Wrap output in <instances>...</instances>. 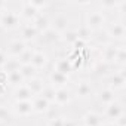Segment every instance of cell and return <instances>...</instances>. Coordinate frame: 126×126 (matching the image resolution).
Returning <instances> with one entry per match:
<instances>
[{
	"label": "cell",
	"mask_w": 126,
	"mask_h": 126,
	"mask_svg": "<svg viewBox=\"0 0 126 126\" xmlns=\"http://www.w3.org/2000/svg\"><path fill=\"white\" fill-rule=\"evenodd\" d=\"M27 47H28V45L24 43L21 39H14V40H11V42L8 43L5 52H6L8 58H18Z\"/></svg>",
	"instance_id": "5bb4252c"
},
{
	"label": "cell",
	"mask_w": 126,
	"mask_h": 126,
	"mask_svg": "<svg viewBox=\"0 0 126 126\" xmlns=\"http://www.w3.org/2000/svg\"><path fill=\"white\" fill-rule=\"evenodd\" d=\"M76 33H77V37H79L80 40H85L86 43L92 42V39H94V31H91L85 24H80V25L76 28Z\"/></svg>",
	"instance_id": "83f0119b"
},
{
	"label": "cell",
	"mask_w": 126,
	"mask_h": 126,
	"mask_svg": "<svg viewBox=\"0 0 126 126\" xmlns=\"http://www.w3.org/2000/svg\"><path fill=\"white\" fill-rule=\"evenodd\" d=\"M19 67H21V64H19V61L16 58H8V61L5 62L2 70L8 74V73H12V71H18Z\"/></svg>",
	"instance_id": "4dcf8cb0"
},
{
	"label": "cell",
	"mask_w": 126,
	"mask_h": 126,
	"mask_svg": "<svg viewBox=\"0 0 126 126\" xmlns=\"http://www.w3.org/2000/svg\"><path fill=\"white\" fill-rule=\"evenodd\" d=\"M80 123L83 126H101L104 123V117L98 111H86L82 116Z\"/></svg>",
	"instance_id": "ac0fdd59"
},
{
	"label": "cell",
	"mask_w": 126,
	"mask_h": 126,
	"mask_svg": "<svg viewBox=\"0 0 126 126\" xmlns=\"http://www.w3.org/2000/svg\"><path fill=\"white\" fill-rule=\"evenodd\" d=\"M64 126H79V123L73 119H64Z\"/></svg>",
	"instance_id": "8d00e7d4"
},
{
	"label": "cell",
	"mask_w": 126,
	"mask_h": 126,
	"mask_svg": "<svg viewBox=\"0 0 126 126\" xmlns=\"http://www.w3.org/2000/svg\"><path fill=\"white\" fill-rule=\"evenodd\" d=\"M6 61H8V55H6L5 49L0 47V70L3 68V65H5V62H6Z\"/></svg>",
	"instance_id": "836d02e7"
},
{
	"label": "cell",
	"mask_w": 126,
	"mask_h": 126,
	"mask_svg": "<svg viewBox=\"0 0 126 126\" xmlns=\"http://www.w3.org/2000/svg\"><path fill=\"white\" fill-rule=\"evenodd\" d=\"M55 91H56V89L47 83V85L43 88V91H42L40 96H42V98H45L46 101H49L50 104H53V99H55Z\"/></svg>",
	"instance_id": "1f68e13d"
},
{
	"label": "cell",
	"mask_w": 126,
	"mask_h": 126,
	"mask_svg": "<svg viewBox=\"0 0 126 126\" xmlns=\"http://www.w3.org/2000/svg\"><path fill=\"white\" fill-rule=\"evenodd\" d=\"M113 65H114L116 68H125V65H126V47H125V43H122V45L119 46Z\"/></svg>",
	"instance_id": "cb8c5ba5"
},
{
	"label": "cell",
	"mask_w": 126,
	"mask_h": 126,
	"mask_svg": "<svg viewBox=\"0 0 126 126\" xmlns=\"http://www.w3.org/2000/svg\"><path fill=\"white\" fill-rule=\"evenodd\" d=\"M102 30H104V33L107 34V37L111 42H114V43H123L125 42V37H126V25H125V21H122V19L111 21Z\"/></svg>",
	"instance_id": "7a4b0ae2"
},
{
	"label": "cell",
	"mask_w": 126,
	"mask_h": 126,
	"mask_svg": "<svg viewBox=\"0 0 126 126\" xmlns=\"http://www.w3.org/2000/svg\"><path fill=\"white\" fill-rule=\"evenodd\" d=\"M25 85H27V88L31 91V94H33L34 96H37V95H40V94H42V91H43V88L47 85V82H46L45 79H42V77L36 76L34 79H31V80H28V82H25Z\"/></svg>",
	"instance_id": "7402d4cb"
},
{
	"label": "cell",
	"mask_w": 126,
	"mask_h": 126,
	"mask_svg": "<svg viewBox=\"0 0 126 126\" xmlns=\"http://www.w3.org/2000/svg\"><path fill=\"white\" fill-rule=\"evenodd\" d=\"M95 95V88L91 79H80L73 91V96L80 101H88Z\"/></svg>",
	"instance_id": "277c9868"
},
{
	"label": "cell",
	"mask_w": 126,
	"mask_h": 126,
	"mask_svg": "<svg viewBox=\"0 0 126 126\" xmlns=\"http://www.w3.org/2000/svg\"><path fill=\"white\" fill-rule=\"evenodd\" d=\"M126 83V74H125V68H116L113 73H110L105 77V86L114 92L122 91L125 88Z\"/></svg>",
	"instance_id": "5b68a950"
},
{
	"label": "cell",
	"mask_w": 126,
	"mask_h": 126,
	"mask_svg": "<svg viewBox=\"0 0 126 126\" xmlns=\"http://www.w3.org/2000/svg\"><path fill=\"white\" fill-rule=\"evenodd\" d=\"M101 126H116V125H114L113 122H104V123H102Z\"/></svg>",
	"instance_id": "ab89813d"
},
{
	"label": "cell",
	"mask_w": 126,
	"mask_h": 126,
	"mask_svg": "<svg viewBox=\"0 0 126 126\" xmlns=\"http://www.w3.org/2000/svg\"><path fill=\"white\" fill-rule=\"evenodd\" d=\"M19 73H21V76H22V79H24L25 82H28V80L34 79L36 76H39V71H37L31 64H24V65H21V67H19Z\"/></svg>",
	"instance_id": "4316f807"
},
{
	"label": "cell",
	"mask_w": 126,
	"mask_h": 126,
	"mask_svg": "<svg viewBox=\"0 0 126 126\" xmlns=\"http://www.w3.org/2000/svg\"><path fill=\"white\" fill-rule=\"evenodd\" d=\"M18 31H19V37L18 39H21L24 43H27V45H30V43H34V42H37L39 40V31L34 28V25L33 24H22L19 28H18Z\"/></svg>",
	"instance_id": "9c48e42d"
},
{
	"label": "cell",
	"mask_w": 126,
	"mask_h": 126,
	"mask_svg": "<svg viewBox=\"0 0 126 126\" xmlns=\"http://www.w3.org/2000/svg\"><path fill=\"white\" fill-rule=\"evenodd\" d=\"M64 119L62 116L53 117V119H46V126H64Z\"/></svg>",
	"instance_id": "d6a6232c"
},
{
	"label": "cell",
	"mask_w": 126,
	"mask_h": 126,
	"mask_svg": "<svg viewBox=\"0 0 126 126\" xmlns=\"http://www.w3.org/2000/svg\"><path fill=\"white\" fill-rule=\"evenodd\" d=\"M12 98H14V101H31L34 98V95L24 83V85H19L12 89Z\"/></svg>",
	"instance_id": "d6986e66"
},
{
	"label": "cell",
	"mask_w": 126,
	"mask_h": 126,
	"mask_svg": "<svg viewBox=\"0 0 126 126\" xmlns=\"http://www.w3.org/2000/svg\"><path fill=\"white\" fill-rule=\"evenodd\" d=\"M116 126H126V116L123 114V116H120L119 119H116L114 122H113Z\"/></svg>",
	"instance_id": "e575fe53"
},
{
	"label": "cell",
	"mask_w": 126,
	"mask_h": 126,
	"mask_svg": "<svg viewBox=\"0 0 126 126\" xmlns=\"http://www.w3.org/2000/svg\"><path fill=\"white\" fill-rule=\"evenodd\" d=\"M22 25V21L18 15V11L14 9H6L3 14H0V28L5 31H14L18 30Z\"/></svg>",
	"instance_id": "3957f363"
},
{
	"label": "cell",
	"mask_w": 126,
	"mask_h": 126,
	"mask_svg": "<svg viewBox=\"0 0 126 126\" xmlns=\"http://www.w3.org/2000/svg\"><path fill=\"white\" fill-rule=\"evenodd\" d=\"M30 64H31L37 71L45 70V68L47 67V64H49V56H47V53H46L45 50L36 49V50H34V55H33V59H31Z\"/></svg>",
	"instance_id": "e0dca14e"
},
{
	"label": "cell",
	"mask_w": 126,
	"mask_h": 126,
	"mask_svg": "<svg viewBox=\"0 0 126 126\" xmlns=\"http://www.w3.org/2000/svg\"><path fill=\"white\" fill-rule=\"evenodd\" d=\"M50 28L55 30L61 36L67 28H70V21L62 12H59V14H56V15H53L50 18Z\"/></svg>",
	"instance_id": "4fadbf2b"
},
{
	"label": "cell",
	"mask_w": 126,
	"mask_h": 126,
	"mask_svg": "<svg viewBox=\"0 0 126 126\" xmlns=\"http://www.w3.org/2000/svg\"><path fill=\"white\" fill-rule=\"evenodd\" d=\"M0 83L2 85H6L8 83V74L3 71V70H0ZM8 86V85H6Z\"/></svg>",
	"instance_id": "d590c367"
},
{
	"label": "cell",
	"mask_w": 126,
	"mask_h": 126,
	"mask_svg": "<svg viewBox=\"0 0 126 126\" xmlns=\"http://www.w3.org/2000/svg\"><path fill=\"white\" fill-rule=\"evenodd\" d=\"M24 83H25V80L22 79V76H21L19 70H18V71L8 73V83H6V85L12 86V89H14V88H16V86H19V85H24Z\"/></svg>",
	"instance_id": "f1b7e54d"
},
{
	"label": "cell",
	"mask_w": 126,
	"mask_h": 126,
	"mask_svg": "<svg viewBox=\"0 0 126 126\" xmlns=\"http://www.w3.org/2000/svg\"><path fill=\"white\" fill-rule=\"evenodd\" d=\"M39 39H40L42 42H45L46 45H55V43L59 42V34H58L55 30L49 28V30H46L45 33H42V34L39 36Z\"/></svg>",
	"instance_id": "484cf974"
},
{
	"label": "cell",
	"mask_w": 126,
	"mask_h": 126,
	"mask_svg": "<svg viewBox=\"0 0 126 126\" xmlns=\"http://www.w3.org/2000/svg\"><path fill=\"white\" fill-rule=\"evenodd\" d=\"M31 24H33L34 28L39 31V34H42V33H45L46 30L50 28V16H49L47 14H45V12H40L39 16H37Z\"/></svg>",
	"instance_id": "44dd1931"
},
{
	"label": "cell",
	"mask_w": 126,
	"mask_h": 126,
	"mask_svg": "<svg viewBox=\"0 0 126 126\" xmlns=\"http://www.w3.org/2000/svg\"><path fill=\"white\" fill-rule=\"evenodd\" d=\"M8 6H9V5H8L6 2H3V0H0V14H3V12L8 9Z\"/></svg>",
	"instance_id": "74e56055"
},
{
	"label": "cell",
	"mask_w": 126,
	"mask_h": 126,
	"mask_svg": "<svg viewBox=\"0 0 126 126\" xmlns=\"http://www.w3.org/2000/svg\"><path fill=\"white\" fill-rule=\"evenodd\" d=\"M47 83H49L50 86H53L55 89L67 88L68 83H70V77L65 76V74H61V73H58V71L50 70L49 74H47Z\"/></svg>",
	"instance_id": "2e32d148"
},
{
	"label": "cell",
	"mask_w": 126,
	"mask_h": 126,
	"mask_svg": "<svg viewBox=\"0 0 126 126\" xmlns=\"http://www.w3.org/2000/svg\"><path fill=\"white\" fill-rule=\"evenodd\" d=\"M94 96H95V98H96V101H98L101 105H104V107H107V105H110L111 102L117 101L116 92H114V91H111V89H108L107 86L101 88L99 91H95V95H94Z\"/></svg>",
	"instance_id": "9a60e30c"
},
{
	"label": "cell",
	"mask_w": 126,
	"mask_h": 126,
	"mask_svg": "<svg viewBox=\"0 0 126 126\" xmlns=\"http://www.w3.org/2000/svg\"><path fill=\"white\" fill-rule=\"evenodd\" d=\"M114 70H116V67L113 64H108V62L101 61V59H96L91 65V74L95 76V77H99V79H105Z\"/></svg>",
	"instance_id": "ba28073f"
},
{
	"label": "cell",
	"mask_w": 126,
	"mask_h": 126,
	"mask_svg": "<svg viewBox=\"0 0 126 126\" xmlns=\"http://www.w3.org/2000/svg\"><path fill=\"white\" fill-rule=\"evenodd\" d=\"M123 114H125V105H123V102L114 101L110 105L104 107V117L108 119L110 122H114L116 119H119Z\"/></svg>",
	"instance_id": "7c38bea8"
},
{
	"label": "cell",
	"mask_w": 126,
	"mask_h": 126,
	"mask_svg": "<svg viewBox=\"0 0 126 126\" xmlns=\"http://www.w3.org/2000/svg\"><path fill=\"white\" fill-rule=\"evenodd\" d=\"M91 31L96 33V31H101L105 24H107V18H105V14L98 9L95 6V3L89 8V9H85V22H83Z\"/></svg>",
	"instance_id": "6da1fadb"
},
{
	"label": "cell",
	"mask_w": 126,
	"mask_h": 126,
	"mask_svg": "<svg viewBox=\"0 0 126 126\" xmlns=\"http://www.w3.org/2000/svg\"><path fill=\"white\" fill-rule=\"evenodd\" d=\"M11 111H12L14 117L27 119V117L33 116V104H31V101H14L11 105Z\"/></svg>",
	"instance_id": "52a82bcc"
},
{
	"label": "cell",
	"mask_w": 126,
	"mask_h": 126,
	"mask_svg": "<svg viewBox=\"0 0 126 126\" xmlns=\"http://www.w3.org/2000/svg\"><path fill=\"white\" fill-rule=\"evenodd\" d=\"M73 101V91L67 88H59L55 91V99H53V105H56L58 108H62L68 105Z\"/></svg>",
	"instance_id": "30bf717a"
},
{
	"label": "cell",
	"mask_w": 126,
	"mask_h": 126,
	"mask_svg": "<svg viewBox=\"0 0 126 126\" xmlns=\"http://www.w3.org/2000/svg\"><path fill=\"white\" fill-rule=\"evenodd\" d=\"M77 39H79V37H77L76 28H67L64 33L59 36V42H62V43H64L65 46H68V47H71Z\"/></svg>",
	"instance_id": "603a6c76"
},
{
	"label": "cell",
	"mask_w": 126,
	"mask_h": 126,
	"mask_svg": "<svg viewBox=\"0 0 126 126\" xmlns=\"http://www.w3.org/2000/svg\"><path fill=\"white\" fill-rule=\"evenodd\" d=\"M31 104H33V114H40V116H45L47 113V110L50 108V105H52L49 101H46L40 95L34 96L31 99Z\"/></svg>",
	"instance_id": "ffe728a7"
},
{
	"label": "cell",
	"mask_w": 126,
	"mask_h": 126,
	"mask_svg": "<svg viewBox=\"0 0 126 126\" xmlns=\"http://www.w3.org/2000/svg\"><path fill=\"white\" fill-rule=\"evenodd\" d=\"M12 119H14V114L11 111V107L0 104V126H9Z\"/></svg>",
	"instance_id": "d4e9b609"
},
{
	"label": "cell",
	"mask_w": 126,
	"mask_h": 126,
	"mask_svg": "<svg viewBox=\"0 0 126 126\" xmlns=\"http://www.w3.org/2000/svg\"><path fill=\"white\" fill-rule=\"evenodd\" d=\"M34 50H36L34 46H31V47L28 46V47H27V49H25V50L16 58V59L19 61V64H21V65H24V64H30L31 59H33V55H34Z\"/></svg>",
	"instance_id": "f546056e"
},
{
	"label": "cell",
	"mask_w": 126,
	"mask_h": 126,
	"mask_svg": "<svg viewBox=\"0 0 126 126\" xmlns=\"http://www.w3.org/2000/svg\"><path fill=\"white\" fill-rule=\"evenodd\" d=\"M52 70L53 71H58V73H61V74H65V76H71V73L74 71V67H73V64L65 58V56H58V58H55V61H53V64H52Z\"/></svg>",
	"instance_id": "8fae6325"
},
{
	"label": "cell",
	"mask_w": 126,
	"mask_h": 126,
	"mask_svg": "<svg viewBox=\"0 0 126 126\" xmlns=\"http://www.w3.org/2000/svg\"><path fill=\"white\" fill-rule=\"evenodd\" d=\"M6 89H8L6 85H2V83H0V96H3V95L6 94Z\"/></svg>",
	"instance_id": "f35d334b"
},
{
	"label": "cell",
	"mask_w": 126,
	"mask_h": 126,
	"mask_svg": "<svg viewBox=\"0 0 126 126\" xmlns=\"http://www.w3.org/2000/svg\"><path fill=\"white\" fill-rule=\"evenodd\" d=\"M39 11L36 8L31 6L30 2H21L19 3V9H18V15L22 21V24H31L37 16H39Z\"/></svg>",
	"instance_id": "8992f818"
}]
</instances>
